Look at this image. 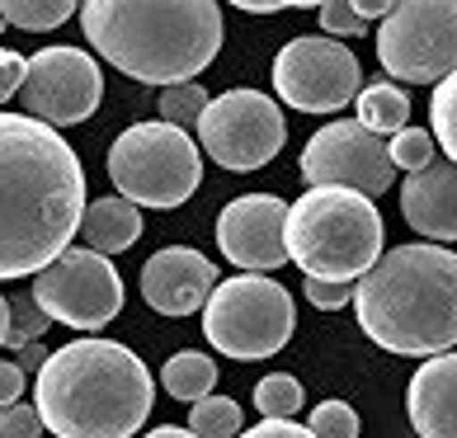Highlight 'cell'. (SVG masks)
<instances>
[{
    "mask_svg": "<svg viewBox=\"0 0 457 438\" xmlns=\"http://www.w3.org/2000/svg\"><path fill=\"white\" fill-rule=\"evenodd\" d=\"M353 14H359L363 24L386 20V14H392V0H353Z\"/></svg>",
    "mask_w": 457,
    "mask_h": 438,
    "instance_id": "e575fe53",
    "label": "cell"
},
{
    "mask_svg": "<svg viewBox=\"0 0 457 438\" xmlns=\"http://www.w3.org/2000/svg\"><path fill=\"white\" fill-rule=\"evenodd\" d=\"M302 293H307V302H312V307H320V311H340V307H349V302H353L349 283H326V278H307V283H302Z\"/></svg>",
    "mask_w": 457,
    "mask_h": 438,
    "instance_id": "4dcf8cb0",
    "label": "cell"
},
{
    "mask_svg": "<svg viewBox=\"0 0 457 438\" xmlns=\"http://www.w3.org/2000/svg\"><path fill=\"white\" fill-rule=\"evenodd\" d=\"M80 29L113 71L142 86H184L222 47V5L212 0H90Z\"/></svg>",
    "mask_w": 457,
    "mask_h": 438,
    "instance_id": "7a4b0ae2",
    "label": "cell"
},
{
    "mask_svg": "<svg viewBox=\"0 0 457 438\" xmlns=\"http://www.w3.org/2000/svg\"><path fill=\"white\" fill-rule=\"evenodd\" d=\"M241 406L231 396H203L194 415H189V434L194 438H241Z\"/></svg>",
    "mask_w": 457,
    "mask_h": 438,
    "instance_id": "7402d4cb",
    "label": "cell"
},
{
    "mask_svg": "<svg viewBox=\"0 0 457 438\" xmlns=\"http://www.w3.org/2000/svg\"><path fill=\"white\" fill-rule=\"evenodd\" d=\"M307 429L312 438H359V415L345 401H320L307 419Z\"/></svg>",
    "mask_w": 457,
    "mask_h": 438,
    "instance_id": "83f0119b",
    "label": "cell"
},
{
    "mask_svg": "<svg viewBox=\"0 0 457 438\" xmlns=\"http://www.w3.org/2000/svg\"><path fill=\"white\" fill-rule=\"evenodd\" d=\"M24 71H29V57L10 53V47H0V104L20 95V86H24Z\"/></svg>",
    "mask_w": 457,
    "mask_h": 438,
    "instance_id": "1f68e13d",
    "label": "cell"
},
{
    "mask_svg": "<svg viewBox=\"0 0 457 438\" xmlns=\"http://www.w3.org/2000/svg\"><path fill=\"white\" fill-rule=\"evenodd\" d=\"M29 293L47 321L71 330H99L123 311V278H118L113 260L76 245L62 250L47 269H38Z\"/></svg>",
    "mask_w": 457,
    "mask_h": 438,
    "instance_id": "9c48e42d",
    "label": "cell"
},
{
    "mask_svg": "<svg viewBox=\"0 0 457 438\" xmlns=\"http://www.w3.org/2000/svg\"><path fill=\"white\" fill-rule=\"evenodd\" d=\"M86 217V170L57 128L0 109V283L47 269Z\"/></svg>",
    "mask_w": 457,
    "mask_h": 438,
    "instance_id": "6da1fadb",
    "label": "cell"
},
{
    "mask_svg": "<svg viewBox=\"0 0 457 438\" xmlns=\"http://www.w3.org/2000/svg\"><path fill=\"white\" fill-rule=\"evenodd\" d=\"M241 438H312V429L293 419H260L255 429H241Z\"/></svg>",
    "mask_w": 457,
    "mask_h": 438,
    "instance_id": "d6a6232c",
    "label": "cell"
},
{
    "mask_svg": "<svg viewBox=\"0 0 457 438\" xmlns=\"http://www.w3.org/2000/svg\"><path fill=\"white\" fill-rule=\"evenodd\" d=\"M297 311L293 293L278 278L264 274H236L227 283H217L208 307H203V335L217 353L227 359H269L293 340Z\"/></svg>",
    "mask_w": 457,
    "mask_h": 438,
    "instance_id": "52a82bcc",
    "label": "cell"
},
{
    "mask_svg": "<svg viewBox=\"0 0 457 438\" xmlns=\"http://www.w3.org/2000/svg\"><path fill=\"white\" fill-rule=\"evenodd\" d=\"M217 245L236 269L274 274L287 264V203L274 194H241L217 212Z\"/></svg>",
    "mask_w": 457,
    "mask_h": 438,
    "instance_id": "5bb4252c",
    "label": "cell"
},
{
    "mask_svg": "<svg viewBox=\"0 0 457 438\" xmlns=\"http://www.w3.org/2000/svg\"><path fill=\"white\" fill-rule=\"evenodd\" d=\"M372 137H396V132L411 123V95L392 80H368L359 90V118H353Z\"/></svg>",
    "mask_w": 457,
    "mask_h": 438,
    "instance_id": "d6986e66",
    "label": "cell"
},
{
    "mask_svg": "<svg viewBox=\"0 0 457 438\" xmlns=\"http://www.w3.org/2000/svg\"><path fill=\"white\" fill-rule=\"evenodd\" d=\"M386 156H392L396 170L420 175L425 165H434V161H438V146H434V137H429L425 128H401L396 137L386 142Z\"/></svg>",
    "mask_w": 457,
    "mask_h": 438,
    "instance_id": "484cf974",
    "label": "cell"
},
{
    "mask_svg": "<svg viewBox=\"0 0 457 438\" xmlns=\"http://www.w3.org/2000/svg\"><path fill=\"white\" fill-rule=\"evenodd\" d=\"M151 373L118 340H71L47 353L33 410L57 438H132L151 419Z\"/></svg>",
    "mask_w": 457,
    "mask_h": 438,
    "instance_id": "3957f363",
    "label": "cell"
},
{
    "mask_svg": "<svg viewBox=\"0 0 457 438\" xmlns=\"http://www.w3.org/2000/svg\"><path fill=\"white\" fill-rule=\"evenodd\" d=\"M71 14H80L76 0H0V20L24 33H47L66 24Z\"/></svg>",
    "mask_w": 457,
    "mask_h": 438,
    "instance_id": "44dd1931",
    "label": "cell"
},
{
    "mask_svg": "<svg viewBox=\"0 0 457 438\" xmlns=\"http://www.w3.org/2000/svg\"><path fill=\"white\" fill-rule=\"evenodd\" d=\"M156 109H161V123H165V128L189 132V128H198L203 109H208V90L194 86V80H184V86H165Z\"/></svg>",
    "mask_w": 457,
    "mask_h": 438,
    "instance_id": "603a6c76",
    "label": "cell"
},
{
    "mask_svg": "<svg viewBox=\"0 0 457 438\" xmlns=\"http://www.w3.org/2000/svg\"><path fill=\"white\" fill-rule=\"evenodd\" d=\"M109 179L132 208H179L203 179V156L189 132L132 123L109 146Z\"/></svg>",
    "mask_w": 457,
    "mask_h": 438,
    "instance_id": "8992f818",
    "label": "cell"
},
{
    "mask_svg": "<svg viewBox=\"0 0 457 438\" xmlns=\"http://www.w3.org/2000/svg\"><path fill=\"white\" fill-rule=\"evenodd\" d=\"M47 316L43 307L33 302V293H14L10 297V344L20 349V344H43V335H47Z\"/></svg>",
    "mask_w": 457,
    "mask_h": 438,
    "instance_id": "4316f807",
    "label": "cell"
},
{
    "mask_svg": "<svg viewBox=\"0 0 457 438\" xmlns=\"http://www.w3.org/2000/svg\"><path fill=\"white\" fill-rule=\"evenodd\" d=\"M20 396H24V368L10 363V359H0V410L14 406Z\"/></svg>",
    "mask_w": 457,
    "mask_h": 438,
    "instance_id": "836d02e7",
    "label": "cell"
},
{
    "mask_svg": "<svg viewBox=\"0 0 457 438\" xmlns=\"http://www.w3.org/2000/svg\"><path fill=\"white\" fill-rule=\"evenodd\" d=\"M274 90L302 113H340L363 90V66L335 38H293L274 57Z\"/></svg>",
    "mask_w": 457,
    "mask_h": 438,
    "instance_id": "8fae6325",
    "label": "cell"
},
{
    "mask_svg": "<svg viewBox=\"0 0 457 438\" xmlns=\"http://www.w3.org/2000/svg\"><path fill=\"white\" fill-rule=\"evenodd\" d=\"M401 217L415 236H429V245L457 241V165L434 161L420 175L401 184Z\"/></svg>",
    "mask_w": 457,
    "mask_h": 438,
    "instance_id": "2e32d148",
    "label": "cell"
},
{
    "mask_svg": "<svg viewBox=\"0 0 457 438\" xmlns=\"http://www.w3.org/2000/svg\"><path fill=\"white\" fill-rule=\"evenodd\" d=\"M236 10H250V14H278V10H287V0H241Z\"/></svg>",
    "mask_w": 457,
    "mask_h": 438,
    "instance_id": "8d00e7d4",
    "label": "cell"
},
{
    "mask_svg": "<svg viewBox=\"0 0 457 438\" xmlns=\"http://www.w3.org/2000/svg\"><path fill=\"white\" fill-rule=\"evenodd\" d=\"M255 410L264 419H293L302 410V382L293 373H269L255 382Z\"/></svg>",
    "mask_w": 457,
    "mask_h": 438,
    "instance_id": "cb8c5ba5",
    "label": "cell"
},
{
    "mask_svg": "<svg viewBox=\"0 0 457 438\" xmlns=\"http://www.w3.org/2000/svg\"><path fill=\"white\" fill-rule=\"evenodd\" d=\"M38 434H43V419L33 406L14 401V406L0 410V438H38Z\"/></svg>",
    "mask_w": 457,
    "mask_h": 438,
    "instance_id": "f546056e",
    "label": "cell"
},
{
    "mask_svg": "<svg viewBox=\"0 0 457 438\" xmlns=\"http://www.w3.org/2000/svg\"><path fill=\"white\" fill-rule=\"evenodd\" d=\"M14 363H20L24 373H38V368L47 363V349L43 344H20V359H14Z\"/></svg>",
    "mask_w": 457,
    "mask_h": 438,
    "instance_id": "d590c367",
    "label": "cell"
},
{
    "mask_svg": "<svg viewBox=\"0 0 457 438\" xmlns=\"http://www.w3.org/2000/svg\"><path fill=\"white\" fill-rule=\"evenodd\" d=\"M405 415L420 438H457V349L429 359L405 382Z\"/></svg>",
    "mask_w": 457,
    "mask_h": 438,
    "instance_id": "e0dca14e",
    "label": "cell"
},
{
    "mask_svg": "<svg viewBox=\"0 0 457 438\" xmlns=\"http://www.w3.org/2000/svg\"><path fill=\"white\" fill-rule=\"evenodd\" d=\"M142 236V208H132L128 198H95V203H86V217H80V241H86V250H95V255H123V250L137 245Z\"/></svg>",
    "mask_w": 457,
    "mask_h": 438,
    "instance_id": "ac0fdd59",
    "label": "cell"
},
{
    "mask_svg": "<svg viewBox=\"0 0 457 438\" xmlns=\"http://www.w3.org/2000/svg\"><path fill=\"white\" fill-rule=\"evenodd\" d=\"M198 142L222 170H260L283 151L287 123L274 95L227 90L208 99V109L198 118Z\"/></svg>",
    "mask_w": 457,
    "mask_h": 438,
    "instance_id": "30bf717a",
    "label": "cell"
},
{
    "mask_svg": "<svg viewBox=\"0 0 457 438\" xmlns=\"http://www.w3.org/2000/svg\"><path fill=\"white\" fill-rule=\"evenodd\" d=\"M20 99L29 118H38L47 128H71V123H86L99 109L104 76H99V66L86 47H71V43L38 47L29 57Z\"/></svg>",
    "mask_w": 457,
    "mask_h": 438,
    "instance_id": "7c38bea8",
    "label": "cell"
},
{
    "mask_svg": "<svg viewBox=\"0 0 457 438\" xmlns=\"http://www.w3.org/2000/svg\"><path fill=\"white\" fill-rule=\"evenodd\" d=\"M217 288V264L198 255L194 245H165L142 264V297L161 316H189L203 311Z\"/></svg>",
    "mask_w": 457,
    "mask_h": 438,
    "instance_id": "9a60e30c",
    "label": "cell"
},
{
    "mask_svg": "<svg viewBox=\"0 0 457 438\" xmlns=\"http://www.w3.org/2000/svg\"><path fill=\"white\" fill-rule=\"evenodd\" d=\"M302 179L312 189H353V194H382L396 179V165L386 156V142L363 132L353 118L326 123L302 146Z\"/></svg>",
    "mask_w": 457,
    "mask_h": 438,
    "instance_id": "4fadbf2b",
    "label": "cell"
},
{
    "mask_svg": "<svg viewBox=\"0 0 457 438\" xmlns=\"http://www.w3.org/2000/svg\"><path fill=\"white\" fill-rule=\"evenodd\" d=\"M316 14H320V29H326V38H359V33H368V24L353 14V5L349 0H326V5H316Z\"/></svg>",
    "mask_w": 457,
    "mask_h": 438,
    "instance_id": "f1b7e54d",
    "label": "cell"
},
{
    "mask_svg": "<svg viewBox=\"0 0 457 438\" xmlns=\"http://www.w3.org/2000/svg\"><path fill=\"white\" fill-rule=\"evenodd\" d=\"M353 311L378 349L438 359L457 344V255L429 241L386 250L353 283Z\"/></svg>",
    "mask_w": 457,
    "mask_h": 438,
    "instance_id": "277c9868",
    "label": "cell"
},
{
    "mask_svg": "<svg viewBox=\"0 0 457 438\" xmlns=\"http://www.w3.org/2000/svg\"><path fill=\"white\" fill-rule=\"evenodd\" d=\"M10 344V297H0V349Z\"/></svg>",
    "mask_w": 457,
    "mask_h": 438,
    "instance_id": "74e56055",
    "label": "cell"
},
{
    "mask_svg": "<svg viewBox=\"0 0 457 438\" xmlns=\"http://www.w3.org/2000/svg\"><path fill=\"white\" fill-rule=\"evenodd\" d=\"M146 438H194L189 429H179V425H161V429H151Z\"/></svg>",
    "mask_w": 457,
    "mask_h": 438,
    "instance_id": "f35d334b",
    "label": "cell"
},
{
    "mask_svg": "<svg viewBox=\"0 0 457 438\" xmlns=\"http://www.w3.org/2000/svg\"><path fill=\"white\" fill-rule=\"evenodd\" d=\"M382 212L353 189H307L287 203V260L307 278L359 283L382 260Z\"/></svg>",
    "mask_w": 457,
    "mask_h": 438,
    "instance_id": "5b68a950",
    "label": "cell"
},
{
    "mask_svg": "<svg viewBox=\"0 0 457 438\" xmlns=\"http://www.w3.org/2000/svg\"><path fill=\"white\" fill-rule=\"evenodd\" d=\"M161 386L175 401L198 406V401L212 396V386H217V363L208 359V353H175V359L161 368Z\"/></svg>",
    "mask_w": 457,
    "mask_h": 438,
    "instance_id": "ffe728a7",
    "label": "cell"
},
{
    "mask_svg": "<svg viewBox=\"0 0 457 438\" xmlns=\"http://www.w3.org/2000/svg\"><path fill=\"white\" fill-rule=\"evenodd\" d=\"M382 71L405 86H438L457 71V0H405L378 29Z\"/></svg>",
    "mask_w": 457,
    "mask_h": 438,
    "instance_id": "ba28073f",
    "label": "cell"
},
{
    "mask_svg": "<svg viewBox=\"0 0 457 438\" xmlns=\"http://www.w3.org/2000/svg\"><path fill=\"white\" fill-rule=\"evenodd\" d=\"M429 123H434V146L448 151V161L457 165V71L448 80L434 86V99H429Z\"/></svg>",
    "mask_w": 457,
    "mask_h": 438,
    "instance_id": "d4e9b609",
    "label": "cell"
}]
</instances>
